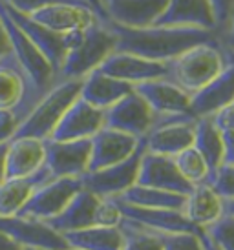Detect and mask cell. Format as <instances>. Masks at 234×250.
Instances as JSON below:
<instances>
[{"instance_id":"cell-40","label":"cell","mask_w":234,"mask_h":250,"mask_svg":"<svg viewBox=\"0 0 234 250\" xmlns=\"http://www.w3.org/2000/svg\"><path fill=\"white\" fill-rule=\"evenodd\" d=\"M17 128H19V119L15 117L13 111L0 110V145L13 139Z\"/></svg>"},{"instance_id":"cell-43","label":"cell","mask_w":234,"mask_h":250,"mask_svg":"<svg viewBox=\"0 0 234 250\" xmlns=\"http://www.w3.org/2000/svg\"><path fill=\"white\" fill-rule=\"evenodd\" d=\"M223 133V143H225V155H223V165H234V133Z\"/></svg>"},{"instance_id":"cell-33","label":"cell","mask_w":234,"mask_h":250,"mask_svg":"<svg viewBox=\"0 0 234 250\" xmlns=\"http://www.w3.org/2000/svg\"><path fill=\"white\" fill-rule=\"evenodd\" d=\"M176 167L178 170L181 172V175L185 177L192 187L196 185H201V183H209V177H211V170L207 167L205 159L200 155V152L190 146V148H187L183 150L181 153H178L176 157Z\"/></svg>"},{"instance_id":"cell-6","label":"cell","mask_w":234,"mask_h":250,"mask_svg":"<svg viewBox=\"0 0 234 250\" xmlns=\"http://www.w3.org/2000/svg\"><path fill=\"white\" fill-rule=\"evenodd\" d=\"M145 153V143L141 139V145L128 159L121 161L117 165L101 168L95 172H86L81 177V185L94 195L101 199H112L126 192L130 187L136 185L139 174V163Z\"/></svg>"},{"instance_id":"cell-17","label":"cell","mask_w":234,"mask_h":250,"mask_svg":"<svg viewBox=\"0 0 234 250\" xmlns=\"http://www.w3.org/2000/svg\"><path fill=\"white\" fill-rule=\"evenodd\" d=\"M0 4L4 7V11L9 15V19L21 28L22 33L33 42L35 46H37V49H39L42 55L49 61V64L53 66V70L59 73V68H61L62 61H64V55H66V35L57 33V31H51V29H48L46 26H42V24H39L37 21H33L29 15L15 11L13 7L7 6L4 0H0Z\"/></svg>"},{"instance_id":"cell-51","label":"cell","mask_w":234,"mask_h":250,"mask_svg":"<svg viewBox=\"0 0 234 250\" xmlns=\"http://www.w3.org/2000/svg\"><path fill=\"white\" fill-rule=\"evenodd\" d=\"M24 250H39V249H24Z\"/></svg>"},{"instance_id":"cell-27","label":"cell","mask_w":234,"mask_h":250,"mask_svg":"<svg viewBox=\"0 0 234 250\" xmlns=\"http://www.w3.org/2000/svg\"><path fill=\"white\" fill-rule=\"evenodd\" d=\"M181 212L196 229L205 230L223 215V199L209 183H201L185 195Z\"/></svg>"},{"instance_id":"cell-32","label":"cell","mask_w":234,"mask_h":250,"mask_svg":"<svg viewBox=\"0 0 234 250\" xmlns=\"http://www.w3.org/2000/svg\"><path fill=\"white\" fill-rule=\"evenodd\" d=\"M119 229L123 232V250H163L161 234L141 227L138 223L121 219Z\"/></svg>"},{"instance_id":"cell-10","label":"cell","mask_w":234,"mask_h":250,"mask_svg":"<svg viewBox=\"0 0 234 250\" xmlns=\"http://www.w3.org/2000/svg\"><path fill=\"white\" fill-rule=\"evenodd\" d=\"M0 232H4L22 249L66 250L68 243L62 234L53 230L46 221L22 217V215H0Z\"/></svg>"},{"instance_id":"cell-5","label":"cell","mask_w":234,"mask_h":250,"mask_svg":"<svg viewBox=\"0 0 234 250\" xmlns=\"http://www.w3.org/2000/svg\"><path fill=\"white\" fill-rule=\"evenodd\" d=\"M0 19H2L4 28L7 31V37H9V42H11V51H13L15 59L19 61L21 68L24 70L26 77H28V81L31 84V88H33L37 99H41L59 81L57 71L53 70V66L49 64L48 59L37 49V46H35L33 42L22 33L21 28L9 19V15L4 11L2 4H0Z\"/></svg>"},{"instance_id":"cell-42","label":"cell","mask_w":234,"mask_h":250,"mask_svg":"<svg viewBox=\"0 0 234 250\" xmlns=\"http://www.w3.org/2000/svg\"><path fill=\"white\" fill-rule=\"evenodd\" d=\"M218 41H220V46L221 48H227V49H233L234 51V7L233 11H231V17H229V22L225 29L218 33Z\"/></svg>"},{"instance_id":"cell-34","label":"cell","mask_w":234,"mask_h":250,"mask_svg":"<svg viewBox=\"0 0 234 250\" xmlns=\"http://www.w3.org/2000/svg\"><path fill=\"white\" fill-rule=\"evenodd\" d=\"M209 237L220 247V250H234V217L223 214L216 223L205 229Z\"/></svg>"},{"instance_id":"cell-35","label":"cell","mask_w":234,"mask_h":250,"mask_svg":"<svg viewBox=\"0 0 234 250\" xmlns=\"http://www.w3.org/2000/svg\"><path fill=\"white\" fill-rule=\"evenodd\" d=\"M209 185L223 201L234 199V165H221L209 179Z\"/></svg>"},{"instance_id":"cell-26","label":"cell","mask_w":234,"mask_h":250,"mask_svg":"<svg viewBox=\"0 0 234 250\" xmlns=\"http://www.w3.org/2000/svg\"><path fill=\"white\" fill-rule=\"evenodd\" d=\"M99 203H101V197L94 195L86 188H81L73 195V199L66 205V208L62 210L61 214H57L55 217L48 219L46 223L59 234L94 227Z\"/></svg>"},{"instance_id":"cell-53","label":"cell","mask_w":234,"mask_h":250,"mask_svg":"<svg viewBox=\"0 0 234 250\" xmlns=\"http://www.w3.org/2000/svg\"><path fill=\"white\" fill-rule=\"evenodd\" d=\"M86 2H88V0H86Z\"/></svg>"},{"instance_id":"cell-50","label":"cell","mask_w":234,"mask_h":250,"mask_svg":"<svg viewBox=\"0 0 234 250\" xmlns=\"http://www.w3.org/2000/svg\"><path fill=\"white\" fill-rule=\"evenodd\" d=\"M221 49H223V55H225L227 64H234V51L233 49H227V48H221Z\"/></svg>"},{"instance_id":"cell-22","label":"cell","mask_w":234,"mask_h":250,"mask_svg":"<svg viewBox=\"0 0 234 250\" xmlns=\"http://www.w3.org/2000/svg\"><path fill=\"white\" fill-rule=\"evenodd\" d=\"M234 101V64H227L225 70L200 91L190 95V113L196 119L212 117L221 108Z\"/></svg>"},{"instance_id":"cell-30","label":"cell","mask_w":234,"mask_h":250,"mask_svg":"<svg viewBox=\"0 0 234 250\" xmlns=\"http://www.w3.org/2000/svg\"><path fill=\"white\" fill-rule=\"evenodd\" d=\"M68 249L79 250H123V232L119 227H88L62 234Z\"/></svg>"},{"instance_id":"cell-39","label":"cell","mask_w":234,"mask_h":250,"mask_svg":"<svg viewBox=\"0 0 234 250\" xmlns=\"http://www.w3.org/2000/svg\"><path fill=\"white\" fill-rule=\"evenodd\" d=\"M214 9V17H216V35L221 33L229 22L231 11L234 7V0H211Z\"/></svg>"},{"instance_id":"cell-48","label":"cell","mask_w":234,"mask_h":250,"mask_svg":"<svg viewBox=\"0 0 234 250\" xmlns=\"http://www.w3.org/2000/svg\"><path fill=\"white\" fill-rule=\"evenodd\" d=\"M200 237H201V243H203V249L205 250H220V247H218V245L214 243L212 239L209 237V234H207L205 230L200 234Z\"/></svg>"},{"instance_id":"cell-52","label":"cell","mask_w":234,"mask_h":250,"mask_svg":"<svg viewBox=\"0 0 234 250\" xmlns=\"http://www.w3.org/2000/svg\"><path fill=\"white\" fill-rule=\"evenodd\" d=\"M66 250H79V249H66Z\"/></svg>"},{"instance_id":"cell-12","label":"cell","mask_w":234,"mask_h":250,"mask_svg":"<svg viewBox=\"0 0 234 250\" xmlns=\"http://www.w3.org/2000/svg\"><path fill=\"white\" fill-rule=\"evenodd\" d=\"M46 161L53 179L57 177H83L88 172L90 155H92V139L79 141H44Z\"/></svg>"},{"instance_id":"cell-11","label":"cell","mask_w":234,"mask_h":250,"mask_svg":"<svg viewBox=\"0 0 234 250\" xmlns=\"http://www.w3.org/2000/svg\"><path fill=\"white\" fill-rule=\"evenodd\" d=\"M156 125V113L145 103L139 93L132 91L116 104L104 110V126L112 130H119L138 139L148 135Z\"/></svg>"},{"instance_id":"cell-9","label":"cell","mask_w":234,"mask_h":250,"mask_svg":"<svg viewBox=\"0 0 234 250\" xmlns=\"http://www.w3.org/2000/svg\"><path fill=\"white\" fill-rule=\"evenodd\" d=\"M83 188L81 177H57L35 190L17 215L48 221L66 208L73 195Z\"/></svg>"},{"instance_id":"cell-1","label":"cell","mask_w":234,"mask_h":250,"mask_svg":"<svg viewBox=\"0 0 234 250\" xmlns=\"http://www.w3.org/2000/svg\"><path fill=\"white\" fill-rule=\"evenodd\" d=\"M116 35V51L132 53L156 62H170L183 51L207 44L220 42L216 31L201 28H172V26H148V28H124L108 21Z\"/></svg>"},{"instance_id":"cell-49","label":"cell","mask_w":234,"mask_h":250,"mask_svg":"<svg viewBox=\"0 0 234 250\" xmlns=\"http://www.w3.org/2000/svg\"><path fill=\"white\" fill-rule=\"evenodd\" d=\"M223 214H229L234 217V199H231V201H223Z\"/></svg>"},{"instance_id":"cell-19","label":"cell","mask_w":234,"mask_h":250,"mask_svg":"<svg viewBox=\"0 0 234 250\" xmlns=\"http://www.w3.org/2000/svg\"><path fill=\"white\" fill-rule=\"evenodd\" d=\"M108 21L124 28H148L163 15L168 0H99Z\"/></svg>"},{"instance_id":"cell-31","label":"cell","mask_w":234,"mask_h":250,"mask_svg":"<svg viewBox=\"0 0 234 250\" xmlns=\"http://www.w3.org/2000/svg\"><path fill=\"white\" fill-rule=\"evenodd\" d=\"M119 201L126 203V205H134V207H143V208H168V210H183V203H185V195L174 194V192H166V190H159V188L141 187V185H134L126 192L116 197Z\"/></svg>"},{"instance_id":"cell-16","label":"cell","mask_w":234,"mask_h":250,"mask_svg":"<svg viewBox=\"0 0 234 250\" xmlns=\"http://www.w3.org/2000/svg\"><path fill=\"white\" fill-rule=\"evenodd\" d=\"M99 70L110 77H116L119 81L128 84H139L154 79H165L168 73V64L148 61L143 57L114 51L104 59V62L99 66Z\"/></svg>"},{"instance_id":"cell-29","label":"cell","mask_w":234,"mask_h":250,"mask_svg":"<svg viewBox=\"0 0 234 250\" xmlns=\"http://www.w3.org/2000/svg\"><path fill=\"white\" fill-rule=\"evenodd\" d=\"M192 146L200 152L201 157L205 159L207 167L211 170V175L223 165V155H225L223 133L220 132L218 126L214 125L212 117L196 119Z\"/></svg>"},{"instance_id":"cell-4","label":"cell","mask_w":234,"mask_h":250,"mask_svg":"<svg viewBox=\"0 0 234 250\" xmlns=\"http://www.w3.org/2000/svg\"><path fill=\"white\" fill-rule=\"evenodd\" d=\"M166 64V79L172 81L188 95H194L225 70L227 61L220 42H207L187 49Z\"/></svg>"},{"instance_id":"cell-15","label":"cell","mask_w":234,"mask_h":250,"mask_svg":"<svg viewBox=\"0 0 234 250\" xmlns=\"http://www.w3.org/2000/svg\"><path fill=\"white\" fill-rule=\"evenodd\" d=\"M117 208L124 219L134 221L145 227V229L158 232V234H174V232H194L200 234L203 230L196 229L192 223L187 219L181 210H168V208H143V207H134L126 203L119 201L112 197Z\"/></svg>"},{"instance_id":"cell-7","label":"cell","mask_w":234,"mask_h":250,"mask_svg":"<svg viewBox=\"0 0 234 250\" xmlns=\"http://www.w3.org/2000/svg\"><path fill=\"white\" fill-rule=\"evenodd\" d=\"M39 103L28 77L15 59L13 51L0 59V110L13 111L21 125Z\"/></svg>"},{"instance_id":"cell-24","label":"cell","mask_w":234,"mask_h":250,"mask_svg":"<svg viewBox=\"0 0 234 250\" xmlns=\"http://www.w3.org/2000/svg\"><path fill=\"white\" fill-rule=\"evenodd\" d=\"M29 17L51 31H57L62 35L88 28L95 21H101L90 7L79 6V4H53V6L42 7Z\"/></svg>"},{"instance_id":"cell-21","label":"cell","mask_w":234,"mask_h":250,"mask_svg":"<svg viewBox=\"0 0 234 250\" xmlns=\"http://www.w3.org/2000/svg\"><path fill=\"white\" fill-rule=\"evenodd\" d=\"M154 26L201 28L216 31V17L211 0H168V6Z\"/></svg>"},{"instance_id":"cell-13","label":"cell","mask_w":234,"mask_h":250,"mask_svg":"<svg viewBox=\"0 0 234 250\" xmlns=\"http://www.w3.org/2000/svg\"><path fill=\"white\" fill-rule=\"evenodd\" d=\"M136 185L159 188V190H166V192H174V194L181 195L190 194V190L194 188L181 175V172L176 167L174 157L150 153L146 150L141 157V163H139V174Z\"/></svg>"},{"instance_id":"cell-14","label":"cell","mask_w":234,"mask_h":250,"mask_svg":"<svg viewBox=\"0 0 234 250\" xmlns=\"http://www.w3.org/2000/svg\"><path fill=\"white\" fill-rule=\"evenodd\" d=\"M104 128V110L86 103L84 99H75L73 104L64 111L59 125L49 139L53 141H79L92 139L99 130Z\"/></svg>"},{"instance_id":"cell-44","label":"cell","mask_w":234,"mask_h":250,"mask_svg":"<svg viewBox=\"0 0 234 250\" xmlns=\"http://www.w3.org/2000/svg\"><path fill=\"white\" fill-rule=\"evenodd\" d=\"M11 51V42H9V37H7V31L4 28V22L0 19V59L4 55H7Z\"/></svg>"},{"instance_id":"cell-47","label":"cell","mask_w":234,"mask_h":250,"mask_svg":"<svg viewBox=\"0 0 234 250\" xmlns=\"http://www.w3.org/2000/svg\"><path fill=\"white\" fill-rule=\"evenodd\" d=\"M88 4L94 7V11H95V15L101 19V21L108 22V17H106V13H104V9H103V6H101V2H99V0H88Z\"/></svg>"},{"instance_id":"cell-3","label":"cell","mask_w":234,"mask_h":250,"mask_svg":"<svg viewBox=\"0 0 234 250\" xmlns=\"http://www.w3.org/2000/svg\"><path fill=\"white\" fill-rule=\"evenodd\" d=\"M83 79H59L53 88H49L33 110L24 117L13 137H33V139L46 141L59 125L64 111L73 104V101L81 95Z\"/></svg>"},{"instance_id":"cell-25","label":"cell","mask_w":234,"mask_h":250,"mask_svg":"<svg viewBox=\"0 0 234 250\" xmlns=\"http://www.w3.org/2000/svg\"><path fill=\"white\" fill-rule=\"evenodd\" d=\"M132 91H134V84L106 75L97 68L83 79L79 97L99 110H108L110 106H114L117 101H121Z\"/></svg>"},{"instance_id":"cell-28","label":"cell","mask_w":234,"mask_h":250,"mask_svg":"<svg viewBox=\"0 0 234 250\" xmlns=\"http://www.w3.org/2000/svg\"><path fill=\"white\" fill-rule=\"evenodd\" d=\"M51 179L53 177L46 167L28 177L4 179L0 183V215H17L35 190Z\"/></svg>"},{"instance_id":"cell-38","label":"cell","mask_w":234,"mask_h":250,"mask_svg":"<svg viewBox=\"0 0 234 250\" xmlns=\"http://www.w3.org/2000/svg\"><path fill=\"white\" fill-rule=\"evenodd\" d=\"M121 219H123V215L114 203V199H101L95 214L97 227H119Z\"/></svg>"},{"instance_id":"cell-46","label":"cell","mask_w":234,"mask_h":250,"mask_svg":"<svg viewBox=\"0 0 234 250\" xmlns=\"http://www.w3.org/2000/svg\"><path fill=\"white\" fill-rule=\"evenodd\" d=\"M6 152H7V143L0 145V183L6 179Z\"/></svg>"},{"instance_id":"cell-8","label":"cell","mask_w":234,"mask_h":250,"mask_svg":"<svg viewBox=\"0 0 234 250\" xmlns=\"http://www.w3.org/2000/svg\"><path fill=\"white\" fill-rule=\"evenodd\" d=\"M196 117L190 113L181 115H156V125L148 135L143 137L145 150L150 153L176 157L194 143Z\"/></svg>"},{"instance_id":"cell-41","label":"cell","mask_w":234,"mask_h":250,"mask_svg":"<svg viewBox=\"0 0 234 250\" xmlns=\"http://www.w3.org/2000/svg\"><path fill=\"white\" fill-rule=\"evenodd\" d=\"M214 125L220 128V132L234 133V101L225 108H221L218 113L212 115Z\"/></svg>"},{"instance_id":"cell-23","label":"cell","mask_w":234,"mask_h":250,"mask_svg":"<svg viewBox=\"0 0 234 250\" xmlns=\"http://www.w3.org/2000/svg\"><path fill=\"white\" fill-rule=\"evenodd\" d=\"M46 161L44 141L33 137H13L7 143L6 179L28 177L39 172Z\"/></svg>"},{"instance_id":"cell-45","label":"cell","mask_w":234,"mask_h":250,"mask_svg":"<svg viewBox=\"0 0 234 250\" xmlns=\"http://www.w3.org/2000/svg\"><path fill=\"white\" fill-rule=\"evenodd\" d=\"M0 250H24V249L17 241H13L9 236H6L4 232H0Z\"/></svg>"},{"instance_id":"cell-18","label":"cell","mask_w":234,"mask_h":250,"mask_svg":"<svg viewBox=\"0 0 234 250\" xmlns=\"http://www.w3.org/2000/svg\"><path fill=\"white\" fill-rule=\"evenodd\" d=\"M141 145V139L128 135L119 130H112L104 126L103 130L92 137V155H90L88 172H95L101 168L117 165L128 159Z\"/></svg>"},{"instance_id":"cell-36","label":"cell","mask_w":234,"mask_h":250,"mask_svg":"<svg viewBox=\"0 0 234 250\" xmlns=\"http://www.w3.org/2000/svg\"><path fill=\"white\" fill-rule=\"evenodd\" d=\"M200 234H194V232L161 234L163 250H205L203 249V243H201Z\"/></svg>"},{"instance_id":"cell-37","label":"cell","mask_w":234,"mask_h":250,"mask_svg":"<svg viewBox=\"0 0 234 250\" xmlns=\"http://www.w3.org/2000/svg\"><path fill=\"white\" fill-rule=\"evenodd\" d=\"M7 6L13 7L15 11L24 15H33L46 6H53V4H79V6H86L94 11V7L90 6L86 0H4ZM95 13V11H94Z\"/></svg>"},{"instance_id":"cell-2","label":"cell","mask_w":234,"mask_h":250,"mask_svg":"<svg viewBox=\"0 0 234 250\" xmlns=\"http://www.w3.org/2000/svg\"><path fill=\"white\" fill-rule=\"evenodd\" d=\"M116 51V35L108 22L95 21L88 28L66 33V55L59 68V79H84Z\"/></svg>"},{"instance_id":"cell-20","label":"cell","mask_w":234,"mask_h":250,"mask_svg":"<svg viewBox=\"0 0 234 250\" xmlns=\"http://www.w3.org/2000/svg\"><path fill=\"white\" fill-rule=\"evenodd\" d=\"M134 91L145 99V103L158 117L190 113V95L176 86L172 81H168L166 77L136 84Z\"/></svg>"}]
</instances>
